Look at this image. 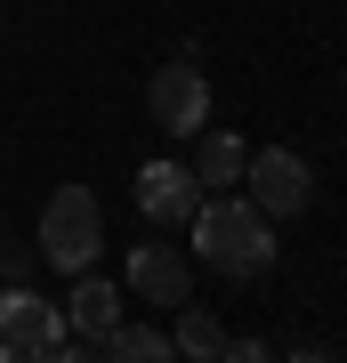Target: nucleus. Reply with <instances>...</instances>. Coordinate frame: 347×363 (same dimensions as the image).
Instances as JSON below:
<instances>
[{
    "instance_id": "obj_1",
    "label": "nucleus",
    "mask_w": 347,
    "mask_h": 363,
    "mask_svg": "<svg viewBox=\"0 0 347 363\" xmlns=\"http://www.w3.org/2000/svg\"><path fill=\"white\" fill-rule=\"evenodd\" d=\"M194 259H202L210 274H226V283H258V274H275V218L258 210L250 194H234V186H219V194L194 202Z\"/></svg>"
},
{
    "instance_id": "obj_2",
    "label": "nucleus",
    "mask_w": 347,
    "mask_h": 363,
    "mask_svg": "<svg viewBox=\"0 0 347 363\" xmlns=\"http://www.w3.org/2000/svg\"><path fill=\"white\" fill-rule=\"evenodd\" d=\"M0 363H89V339L65 331V315L25 283H0Z\"/></svg>"
},
{
    "instance_id": "obj_3",
    "label": "nucleus",
    "mask_w": 347,
    "mask_h": 363,
    "mask_svg": "<svg viewBox=\"0 0 347 363\" xmlns=\"http://www.w3.org/2000/svg\"><path fill=\"white\" fill-rule=\"evenodd\" d=\"M97 250H105V210H97V194H89V186H57L49 210H40V267L89 274Z\"/></svg>"
},
{
    "instance_id": "obj_4",
    "label": "nucleus",
    "mask_w": 347,
    "mask_h": 363,
    "mask_svg": "<svg viewBox=\"0 0 347 363\" xmlns=\"http://www.w3.org/2000/svg\"><path fill=\"white\" fill-rule=\"evenodd\" d=\"M145 113H154V130L162 138H194L210 121V81H202V65H194V57H170V65L145 81Z\"/></svg>"
},
{
    "instance_id": "obj_5",
    "label": "nucleus",
    "mask_w": 347,
    "mask_h": 363,
    "mask_svg": "<svg viewBox=\"0 0 347 363\" xmlns=\"http://www.w3.org/2000/svg\"><path fill=\"white\" fill-rule=\"evenodd\" d=\"M243 186H250V202L267 210V218H299V210L315 202V169H307V154H291V145H258L243 162Z\"/></svg>"
},
{
    "instance_id": "obj_6",
    "label": "nucleus",
    "mask_w": 347,
    "mask_h": 363,
    "mask_svg": "<svg viewBox=\"0 0 347 363\" xmlns=\"http://www.w3.org/2000/svg\"><path fill=\"white\" fill-rule=\"evenodd\" d=\"M129 194H138V210H145V226H186L194 218V202H202V178H194L186 162H145L138 178H129Z\"/></svg>"
},
{
    "instance_id": "obj_7",
    "label": "nucleus",
    "mask_w": 347,
    "mask_h": 363,
    "mask_svg": "<svg viewBox=\"0 0 347 363\" xmlns=\"http://www.w3.org/2000/svg\"><path fill=\"white\" fill-rule=\"evenodd\" d=\"M129 291L154 298V307H186V298H194L186 250H178V242H138V250H129Z\"/></svg>"
},
{
    "instance_id": "obj_8",
    "label": "nucleus",
    "mask_w": 347,
    "mask_h": 363,
    "mask_svg": "<svg viewBox=\"0 0 347 363\" xmlns=\"http://www.w3.org/2000/svg\"><path fill=\"white\" fill-rule=\"evenodd\" d=\"M194 145V178H202V194H219V186H243V162H250V145L243 138H234V130H210V121H202V130H194L186 138Z\"/></svg>"
},
{
    "instance_id": "obj_9",
    "label": "nucleus",
    "mask_w": 347,
    "mask_h": 363,
    "mask_svg": "<svg viewBox=\"0 0 347 363\" xmlns=\"http://www.w3.org/2000/svg\"><path fill=\"white\" fill-rule=\"evenodd\" d=\"M65 323H73V331H81V339L97 347V339H105V331L121 323V283H105L97 267H89V274H73V298H65Z\"/></svg>"
},
{
    "instance_id": "obj_10",
    "label": "nucleus",
    "mask_w": 347,
    "mask_h": 363,
    "mask_svg": "<svg viewBox=\"0 0 347 363\" xmlns=\"http://www.w3.org/2000/svg\"><path fill=\"white\" fill-rule=\"evenodd\" d=\"M89 355H114V363H162V355H178V347H170V331H154V323H114Z\"/></svg>"
},
{
    "instance_id": "obj_11",
    "label": "nucleus",
    "mask_w": 347,
    "mask_h": 363,
    "mask_svg": "<svg viewBox=\"0 0 347 363\" xmlns=\"http://www.w3.org/2000/svg\"><path fill=\"white\" fill-rule=\"evenodd\" d=\"M170 315H178V331H170V347H178V355H194V363L226 355V331H219V315H210V307H194V298H186V307H170Z\"/></svg>"
},
{
    "instance_id": "obj_12",
    "label": "nucleus",
    "mask_w": 347,
    "mask_h": 363,
    "mask_svg": "<svg viewBox=\"0 0 347 363\" xmlns=\"http://www.w3.org/2000/svg\"><path fill=\"white\" fill-rule=\"evenodd\" d=\"M33 267H40V250H0V283H25Z\"/></svg>"
}]
</instances>
